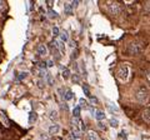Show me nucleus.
Segmentation results:
<instances>
[{
	"label": "nucleus",
	"instance_id": "nucleus-23",
	"mask_svg": "<svg viewBox=\"0 0 150 140\" xmlns=\"http://www.w3.org/2000/svg\"><path fill=\"white\" fill-rule=\"evenodd\" d=\"M36 84H38V86H39L40 89L45 88V81H44V80H41V79H40V80H38V83H36Z\"/></svg>",
	"mask_w": 150,
	"mask_h": 140
},
{
	"label": "nucleus",
	"instance_id": "nucleus-29",
	"mask_svg": "<svg viewBox=\"0 0 150 140\" xmlns=\"http://www.w3.org/2000/svg\"><path fill=\"white\" fill-rule=\"evenodd\" d=\"M47 80H48V84L49 85H53V78L50 75H47Z\"/></svg>",
	"mask_w": 150,
	"mask_h": 140
},
{
	"label": "nucleus",
	"instance_id": "nucleus-1",
	"mask_svg": "<svg viewBox=\"0 0 150 140\" xmlns=\"http://www.w3.org/2000/svg\"><path fill=\"white\" fill-rule=\"evenodd\" d=\"M129 75H130V68H129V65L123 64L116 70V76H118V79L123 83H125L129 79Z\"/></svg>",
	"mask_w": 150,
	"mask_h": 140
},
{
	"label": "nucleus",
	"instance_id": "nucleus-2",
	"mask_svg": "<svg viewBox=\"0 0 150 140\" xmlns=\"http://www.w3.org/2000/svg\"><path fill=\"white\" fill-rule=\"evenodd\" d=\"M105 9L109 11L111 15H119L123 10V6H122V4L118 1H106Z\"/></svg>",
	"mask_w": 150,
	"mask_h": 140
},
{
	"label": "nucleus",
	"instance_id": "nucleus-16",
	"mask_svg": "<svg viewBox=\"0 0 150 140\" xmlns=\"http://www.w3.org/2000/svg\"><path fill=\"white\" fill-rule=\"evenodd\" d=\"M64 99H65V101L72 100V99H73V93L70 91V90H68V91L65 93V95H64Z\"/></svg>",
	"mask_w": 150,
	"mask_h": 140
},
{
	"label": "nucleus",
	"instance_id": "nucleus-28",
	"mask_svg": "<svg viewBox=\"0 0 150 140\" xmlns=\"http://www.w3.org/2000/svg\"><path fill=\"white\" fill-rule=\"evenodd\" d=\"M28 76V73H22L19 76H18V80H22V79H24V78H26Z\"/></svg>",
	"mask_w": 150,
	"mask_h": 140
},
{
	"label": "nucleus",
	"instance_id": "nucleus-19",
	"mask_svg": "<svg viewBox=\"0 0 150 140\" xmlns=\"http://www.w3.org/2000/svg\"><path fill=\"white\" fill-rule=\"evenodd\" d=\"M49 116H50V119H53V120H55V119L58 118V113H56V111H54V110H51V111L49 113Z\"/></svg>",
	"mask_w": 150,
	"mask_h": 140
},
{
	"label": "nucleus",
	"instance_id": "nucleus-15",
	"mask_svg": "<svg viewBox=\"0 0 150 140\" xmlns=\"http://www.w3.org/2000/svg\"><path fill=\"white\" fill-rule=\"evenodd\" d=\"M36 119H38V115H36V113H34V111H31L30 114H29V121L31 123H35L36 121Z\"/></svg>",
	"mask_w": 150,
	"mask_h": 140
},
{
	"label": "nucleus",
	"instance_id": "nucleus-13",
	"mask_svg": "<svg viewBox=\"0 0 150 140\" xmlns=\"http://www.w3.org/2000/svg\"><path fill=\"white\" fill-rule=\"evenodd\" d=\"M95 118L98 119V120H103V119H105V113L104 111H100V110H98L97 113H95Z\"/></svg>",
	"mask_w": 150,
	"mask_h": 140
},
{
	"label": "nucleus",
	"instance_id": "nucleus-22",
	"mask_svg": "<svg viewBox=\"0 0 150 140\" xmlns=\"http://www.w3.org/2000/svg\"><path fill=\"white\" fill-rule=\"evenodd\" d=\"M53 34H54L55 36H60V30H59V28H58V26H54V28H53Z\"/></svg>",
	"mask_w": 150,
	"mask_h": 140
},
{
	"label": "nucleus",
	"instance_id": "nucleus-9",
	"mask_svg": "<svg viewBox=\"0 0 150 140\" xmlns=\"http://www.w3.org/2000/svg\"><path fill=\"white\" fill-rule=\"evenodd\" d=\"M60 131V126L58 125V124H55V125H51L49 128V134L50 135H55V134H58Z\"/></svg>",
	"mask_w": 150,
	"mask_h": 140
},
{
	"label": "nucleus",
	"instance_id": "nucleus-12",
	"mask_svg": "<svg viewBox=\"0 0 150 140\" xmlns=\"http://www.w3.org/2000/svg\"><path fill=\"white\" fill-rule=\"evenodd\" d=\"M73 9H74V8L72 6V4H70V3H65V4H64V10H65V14L72 15V14H73Z\"/></svg>",
	"mask_w": 150,
	"mask_h": 140
},
{
	"label": "nucleus",
	"instance_id": "nucleus-33",
	"mask_svg": "<svg viewBox=\"0 0 150 140\" xmlns=\"http://www.w3.org/2000/svg\"><path fill=\"white\" fill-rule=\"evenodd\" d=\"M80 104L84 105V104H85V100H84V99H80Z\"/></svg>",
	"mask_w": 150,
	"mask_h": 140
},
{
	"label": "nucleus",
	"instance_id": "nucleus-14",
	"mask_svg": "<svg viewBox=\"0 0 150 140\" xmlns=\"http://www.w3.org/2000/svg\"><path fill=\"white\" fill-rule=\"evenodd\" d=\"M61 74H63V78H64V79H68L70 76V70L68 69V68H63V69H61Z\"/></svg>",
	"mask_w": 150,
	"mask_h": 140
},
{
	"label": "nucleus",
	"instance_id": "nucleus-34",
	"mask_svg": "<svg viewBox=\"0 0 150 140\" xmlns=\"http://www.w3.org/2000/svg\"><path fill=\"white\" fill-rule=\"evenodd\" d=\"M48 66H53V61H49L48 63Z\"/></svg>",
	"mask_w": 150,
	"mask_h": 140
},
{
	"label": "nucleus",
	"instance_id": "nucleus-10",
	"mask_svg": "<svg viewBox=\"0 0 150 140\" xmlns=\"http://www.w3.org/2000/svg\"><path fill=\"white\" fill-rule=\"evenodd\" d=\"M141 118H143L144 121H147V123H149V124H150V109L144 110V111L141 113Z\"/></svg>",
	"mask_w": 150,
	"mask_h": 140
},
{
	"label": "nucleus",
	"instance_id": "nucleus-11",
	"mask_svg": "<svg viewBox=\"0 0 150 140\" xmlns=\"http://www.w3.org/2000/svg\"><path fill=\"white\" fill-rule=\"evenodd\" d=\"M60 41L61 43H68L69 41V34H68L66 30H63L60 33Z\"/></svg>",
	"mask_w": 150,
	"mask_h": 140
},
{
	"label": "nucleus",
	"instance_id": "nucleus-5",
	"mask_svg": "<svg viewBox=\"0 0 150 140\" xmlns=\"http://www.w3.org/2000/svg\"><path fill=\"white\" fill-rule=\"evenodd\" d=\"M25 93V88L23 85H15L14 88L11 89V95L14 98H20L23 96Z\"/></svg>",
	"mask_w": 150,
	"mask_h": 140
},
{
	"label": "nucleus",
	"instance_id": "nucleus-18",
	"mask_svg": "<svg viewBox=\"0 0 150 140\" xmlns=\"http://www.w3.org/2000/svg\"><path fill=\"white\" fill-rule=\"evenodd\" d=\"M109 124H110V126H112V128H118V126H119V121L116 120V119H111V120L109 121Z\"/></svg>",
	"mask_w": 150,
	"mask_h": 140
},
{
	"label": "nucleus",
	"instance_id": "nucleus-7",
	"mask_svg": "<svg viewBox=\"0 0 150 140\" xmlns=\"http://www.w3.org/2000/svg\"><path fill=\"white\" fill-rule=\"evenodd\" d=\"M0 121H1V124L4 126H6V128H9L10 126V120H9V118H8L5 114H4L1 110H0Z\"/></svg>",
	"mask_w": 150,
	"mask_h": 140
},
{
	"label": "nucleus",
	"instance_id": "nucleus-3",
	"mask_svg": "<svg viewBox=\"0 0 150 140\" xmlns=\"http://www.w3.org/2000/svg\"><path fill=\"white\" fill-rule=\"evenodd\" d=\"M150 98V93L148 90V88L141 86L139 90L136 91V99L140 101V103H147Z\"/></svg>",
	"mask_w": 150,
	"mask_h": 140
},
{
	"label": "nucleus",
	"instance_id": "nucleus-4",
	"mask_svg": "<svg viewBox=\"0 0 150 140\" xmlns=\"http://www.w3.org/2000/svg\"><path fill=\"white\" fill-rule=\"evenodd\" d=\"M141 45L138 43V41H134V43H131L129 45V52H130L131 55H139L141 53Z\"/></svg>",
	"mask_w": 150,
	"mask_h": 140
},
{
	"label": "nucleus",
	"instance_id": "nucleus-24",
	"mask_svg": "<svg viewBox=\"0 0 150 140\" xmlns=\"http://www.w3.org/2000/svg\"><path fill=\"white\" fill-rule=\"evenodd\" d=\"M38 65H39V68H41V69H47V66H48V63H47V61H40V63H39V64H38Z\"/></svg>",
	"mask_w": 150,
	"mask_h": 140
},
{
	"label": "nucleus",
	"instance_id": "nucleus-27",
	"mask_svg": "<svg viewBox=\"0 0 150 140\" xmlns=\"http://www.w3.org/2000/svg\"><path fill=\"white\" fill-rule=\"evenodd\" d=\"M73 81H74V83H79V81H80V78H79V75H73Z\"/></svg>",
	"mask_w": 150,
	"mask_h": 140
},
{
	"label": "nucleus",
	"instance_id": "nucleus-26",
	"mask_svg": "<svg viewBox=\"0 0 150 140\" xmlns=\"http://www.w3.org/2000/svg\"><path fill=\"white\" fill-rule=\"evenodd\" d=\"M83 90H84V93H85V94L88 95V96H90V91H89V88H88V86H83Z\"/></svg>",
	"mask_w": 150,
	"mask_h": 140
},
{
	"label": "nucleus",
	"instance_id": "nucleus-21",
	"mask_svg": "<svg viewBox=\"0 0 150 140\" xmlns=\"http://www.w3.org/2000/svg\"><path fill=\"white\" fill-rule=\"evenodd\" d=\"M48 15H49V18H53V19L54 18H58V14L54 10H49L48 11Z\"/></svg>",
	"mask_w": 150,
	"mask_h": 140
},
{
	"label": "nucleus",
	"instance_id": "nucleus-30",
	"mask_svg": "<svg viewBox=\"0 0 150 140\" xmlns=\"http://www.w3.org/2000/svg\"><path fill=\"white\" fill-rule=\"evenodd\" d=\"M90 100H91V103H93V104L98 103V99H97V98H94V96H90Z\"/></svg>",
	"mask_w": 150,
	"mask_h": 140
},
{
	"label": "nucleus",
	"instance_id": "nucleus-8",
	"mask_svg": "<svg viewBox=\"0 0 150 140\" xmlns=\"http://www.w3.org/2000/svg\"><path fill=\"white\" fill-rule=\"evenodd\" d=\"M86 137H88V140H99V135L95 133L94 130H89V131H88Z\"/></svg>",
	"mask_w": 150,
	"mask_h": 140
},
{
	"label": "nucleus",
	"instance_id": "nucleus-31",
	"mask_svg": "<svg viewBox=\"0 0 150 140\" xmlns=\"http://www.w3.org/2000/svg\"><path fill=\"white\" fill-rule=\"evenodd\" d=\"M78 5H79V1H73V3H72V6H73V8H76Z\"/></svg>",
	"mask_w": 150,
	"mask_h": 140
},
{
	"label": "nucleus",
	"instance_id": "nucleus-20",
	"mask_svg": "<svg viewBox=\"0 0 150 140\" xmlns=\"http://www.w3.org/2000/svg\"><path fill=\"white\" fill-rule=\"evenodd\" d=\"M6 9V3L4 0H0V11H4Z\"/></svg>",
	"mask_w": 150,
	"mask_h": 140
},
{
	"label": "nucleus",
	"instance_id": "nucleus-17",
	"mask_svg": "<svg viewBox=\"0 0 150 140\" xmlns=\"http://www.w3.org/2000/svg\"><path fill=\"white\" fill-rule=\"evenodd\" d=\"M73 116H74V118H79V116H80V107H75V108H74Z\"/></svg>",
	"mask_w": 150,
	"mask_h": 140
},
{
	"label": "nucleus",
	"instance_id": "nucleus-6",
	"mask_svg": "<svg viewBox=\"0 0 150 140\" xmlns=\"http://www.w3.org/2000/svg\"><path fill=\"white\" fill-rule=\"evenodd\" d=\"M36 52H38V55H40V56H47L48 55V46L45 44H39L36 46Z\"/></svg>",
	"mask_w": 150,
	"mask_h": 140
},
{
	"label": "nucleus",
	"instance_id": "nucleus-25",
	"mask_svg": "<svg viewBox=\"0 0 150 140\" xmlns=\"http://www.w3.org/2000/svg\"><path fill=\"white\" fill-rule=\"evenodd\" d=\"M144 9H145V11H148V13H150V1H148V3H145V5H144Z\"/></svg>",
	"mask_w": 150,
	"mask_h": 140
},
{
	"label": "nucleus",
	"instance_id": "nucleus-32",
	"mask_svg": "<svg viewBox=\"0 0 150 140\" xmlns=\"http://www.w3.org/2000/svg\"><path fill=\"white\" fill-rule=\"evenodd\" d=\"M147 78H148V80H149V81H150V70L148 71V73H147Z\"/></svg>",
	"mask_w": 150,
	"mask_h": 140
},
{
	"label": "nucleus",
	"instance_id": "nucleus-35",
	"mask_svg": "<svg viewBox=\"0 0 150 140\" xmlns=\"http://www.w3.org/2000/svg\"><path fill=\"white\" fill-rule=\"evenodd\" d=\"M53 140H55V139H53Z\"/></svg>",
	"mask_w": 150,
	"mask_h": 140
}]
</instances>
